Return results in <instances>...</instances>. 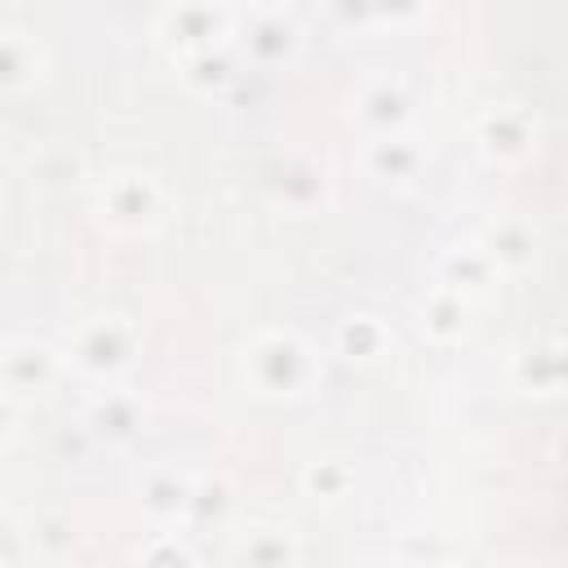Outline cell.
<instances>
[{
	"instance_id": "cell-1",
	"label": "cell",
	"mask_w": 568,
	"mask_h": 568,
	"mask_svg": "<svg viewBox=\"0 0 568 568\" xmlns=\"http://www.w3.org/2000/svg\"><path fill=\"white\" fill-rule=\"evenodd\" d=\"M31 44L18 40V36H4L0 40V84H22L31 80Z\"/></svg>"
},
{
	"instance_id": "cell-2",
	"label": "cell",
	"mask_w": 568,
	"mask_h": 568,
	"mask_svg": "<svg viewBox=\"0 0 568 568\" xmlns=\"http://www.w3.org/2000/svg\"><path fill=\"white\" fill-rule=\"evenodd\" d=\"M9 435V417H4V408H0V439Z\"/></svg>"
}]
</instances>
